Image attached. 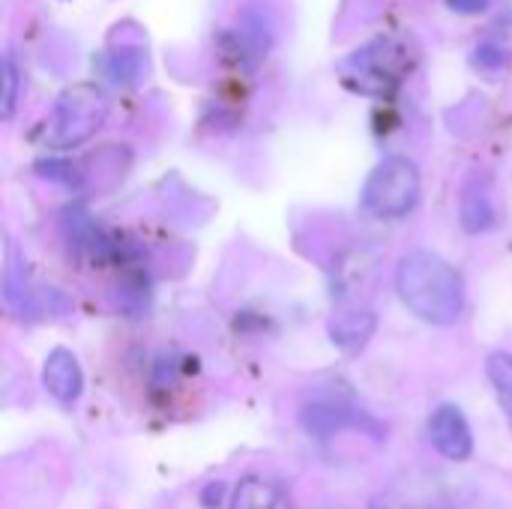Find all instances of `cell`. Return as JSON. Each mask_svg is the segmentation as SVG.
<instances>
[{"label": "cell", "instance_id": "6da1fadb", "mask_svg": "<svg viewBox=\"0 0 512 509\" xmlns=\"http://www.w3.org/2000/svg\"><path fill=\"white\" fill-rule=\"evenodd\" d=\"M396 288L402 303L426 324L447 327L465 309V282L441 255L417 249L399 261Z\"/></svg>", "mask_w": 512, "mask_h": 509}, {"label": "cell", "instance_id": "7a4b0ae2", "mask_svg": "<svg viewBox=\"0 0 512 509\" xmlns=\"http://www.w3.org/2000/svg\"><path fill=\"white\" fill-rule=\"evenodd\" d=\"M105 117H108V99L99 87L93 84L66 87L54 102L51 120L45 126V141L57 150L78 147L81 141L96 135Z\"/></svg>", "mask_w": 512, "mask_h": 509}, {"label": "cell", "instance_id": "3957f363", "mask_svg": "<svg viewBox=\"0 0 512 509\" xmlns=\"http://www.w3.org/2000/svg\"><path fill=\"white\" fill-rule=\"evenodd\" d=\"M408 69H411V60H408V48L402 42L375 39L366 48H360L354 57L345 60L342 78L351 90H360L369 96H387L402 84Z\"/></svg>", "mask_w": 512, "mask_h": 509}, {"label": "cell", "instance_id": "277c9868", "mask_svg": "<svg viewBox=\"0 0 512 509\" xmlns=\"http://www.w3.org/2000/svg\"><path fill=\"white\" fill-rule=\"evenodd\" d=\"M420 198L417 165L405 156L384 159L363 186V207L378 219H399L414 210Z\"/></svg>", "mask_w": 512, "mask_h": 509}, {"label": "cell", "instance_id": "5b68a950", "mask_svg": "<svg viewBox=\"0 0 512 509\" xmlns=\"http://www.w3.org/2000/svg\"><path fill=\"white\" fill-rule=\"evenodd\" d=\"M429 441L450 462L471 459V453H474V435H471L468 417L462 414L459 405H441L429 417Z\"/></svg>", "mask_w": 512, "mask_h": 509}, {"label": "cell", "instance_id": "8992f818", "mask_svg": "<svg viewBox=\"0 0 512 509\" xmlns=\"http://www.w3.org/2000/svg\"><path fill=\"white\" fill-rule=\"evenodd\" d=\"M42 384H45V390H48L60 405L78 402V396H81V390H84V372H81L75 354L66 351V348H54V351L45 357Z\"/></svg>", "mask_w": 512, "mask_h": 509}, {"label": "cell", "instance_id": "52a82bcc", "mask_svg": "<svg viewBox=\"0 0 512 509\" xmlns=\"http://www.w3.org/2000/svg\"><path fill=\"white\" fill-rule=\"evenodd\" d=\"M462 225L471 234L489 231L498 222V198H495V186L486 174H474L465 189H462Z\"/></svg>", "mask_w": 512, "mask_h": 509}, {"label": "cell", "instance_id": "ba28073f", "mask_svg": "<svg viewBox=\"0 0 512 509\" xmlns=\"http://www.w3.org/2000/svg\"><path fill=\"white\" fill-rule=\"evenodd\" d=\"M378 318L369 309H354V312H342L330 321V339L333 345H339L348 354H357L360 348H366V342L375 336Z\"/></svg>", "mask_w": 512, "mask_h": 509}, {"label": "cell", "instance_id": "9c48e42d", "mask_svg": "<svg viewBox=\"0 0 512 509\" xmlns=\"http://www.w3.org/2000/svg\"><path fill=\"white\" fill-rule=\"evenodd\" d=\"M486 375H489V381L498 393V402L512 426V354H501V351L492 354L486 363Z\"/></svg>", "mask_w": 512, "mask_h": 509}, {"label": "cell", "instance_id": "30bf717a", "mask_svg": "<svg viewBox=\"0 0 512 509\" xmlns=\"http://www.w3.org/2000/svg\"><path fill=\"white\" fill-rule=\"evenodd\" d=\"M276 489L264 480H246L240 483L237 495H234V507L231 509H273L276 507Z\"/></svg>", "mask_w": 512, "mask_h": 509}, {"label": "cell", "instance_id": "8fae6325", "mask_svg": "<svg viewBox=\"0 0 512 509\" xmlns=\"http://www.w3.org/2000/svg\"><path fill=\"white\" fill-rule=\"evenodd\" d=\"M15 93H18V75H15V63L6 57L3 60V117H12Z\"/></svg>", "mask_w": 512, "mask_h": 509}, {"label": "cell", "instance_id": "7c38bea8", "mask_svg": "<svg viewBox=\"0 0 512 509\" xmlns=\"http://www.w3.org/2000/svg\"><path fill=\"white\" fill-rule=\"evenodd\" d=\"M447 6L462 15H474V12H483L489 6V0H447Z\"/></svg>", "mask_w": 512, "mask_h": 509}, {"label": "cell", "instance_id": "4fadbf2b", "mask_svg": "<svg viewBox=\"0 0 512 509\" xmlns=\"http://www.w3.org/2000/svg\"><path fill=\"white\" fill-rule=\"evenodd\" d=\"M375 509H402V507H399V504H393V501H378Z\"/></svg>", "mask_w": 512, "mask_h": 509}]
</instances>
